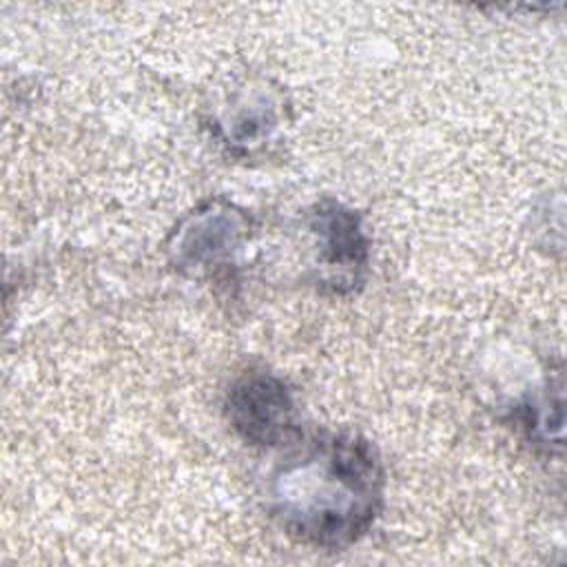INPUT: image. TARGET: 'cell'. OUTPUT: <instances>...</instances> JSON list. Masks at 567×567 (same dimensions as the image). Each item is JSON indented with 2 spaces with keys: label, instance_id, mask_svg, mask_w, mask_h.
<instances>
[{
  "label": "cell",
  "instance_id": "obj_1",
  "mask_svg": "<svg viewBox=\"0 0 567 567\" xmlns=\"http://www.w3.org/2000/svg\"><path fill=\"white\" fill-rule=\"evenodd\" d=\"M268 496L286 534L312 547L341 549L359 540L379 514L381 458L357 434H312L279 458Z\"/></svg>",
  "mask_w": 567,
  "mask_h": 567
},
{
  "label": "cell",
  "instance_id": "obj_3",
  "mask_svg": "<svg viewBox=\"0 0 567 567\" xmlns=\"http://www.w3.org/2000/svg\"><path fill=\"white\" fill-rule=\"evenodd\" d=\"M312 228L323 239V261L328 268H337V288L354 284L368 261V241L359 217L337 202H323L312 213Z\"/></svg>",
  "mask_w": 567,
  "mask_h": 567
},
{
  "label": "cell",
  "instance_id": "obj_4",
  "mask_svg": "<svg viewBox=\"0 0 567 567\" xmlns=\"http://www.w3.org/2000/svg\"><path fill=\"white\" fill-rule=\"evenodd\" d=\"M241 235V217L230 208L210 206L188 219L177 237V264L184 268H210L228 259Z\"/></svg>",
  "mask_w": 567,
  "mask_h": 567
},
{
  "label": "cell",
  "instance_id": "obj_2",
  "mask_svg": "<svg viewBox=\"0 0 567 567\" xmlns=\"http://www.w3.org/2000/svg\"><path fill=\"white\" fill-rule=\"evenodd\" d=\"M226 416L250 445H281L297 434L292 396L268 372H248L233 383L226 396Z\"/></svg>",
  "mask_w": 567,
  "mask_h": 567
}]
</instances>
